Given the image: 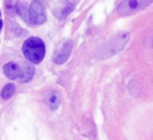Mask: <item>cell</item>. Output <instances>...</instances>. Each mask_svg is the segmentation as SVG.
<instances>
[{"instance_id":"6da1fadb","label":"cell","mask_w":153,"mask_h":140,"mask_svg":"<svg viewBox=\"0 0 153 140\" xmlns=\"http://www.w3.org/2000/svg\"><path fill=\"white\" fill-rule=\"evenodd\" d=\"M22 52L26 60L33 64H39L45 57V44L38 37H30L24 41L22 45Z\"/></svg>"},{"instance_id":"7a4b0ae2","label":"cell","mask_w":153,"mask_h":140,"mask_svg":"<svg viewBox=\"0 0 153 140\" xmlns=\"http://www.w3.org/2000/svg\"><path fill=\"white\" fill-rule=\"evenodd\" d=\"M18 13L32 25H41L46 21V15L43 4L40 1H33L28 10L18 4Z\"/></svg>"},{"instance_id":"3957f363","label":"cell","mask_w":153,"mask_h":140,"mask_svg":"<svg viewBox=\"0 0 153 140\" xmlns=\"http://www.w3.org/2000/svg\"><path fill=\"white\" fill-rule=\"evenodd\" d=\"M129 38H130L129 32L117 34V36L111 38L108 42H106L103 45L102 48L99 51V57L105 60L107 57L117 55V52H120L126 46Z\"/></svg>"},{"instance_id":"277c9868","label":"cell","mask_w":153,"mask_h":140,"mask_svg":"<svg viewBox=\"0 0 153 140\" xmlns=\"http://www.w3.org/2000/svg\"><path fill=\"white\" fill-rule=\"evenodd\" d=\"M152 1H144V0H129V1H124L117 7V11L122 15H130L137 11L145 9L151 4Z\"/></svg>"},{"instance_id":"5b68a950","label":"cell","mask_w":153,"mask_h":140,"mask_svg":"<svg viewBox=\"0 0 153 140\" xmlns=\"http://www.w3.org/2000/svg\"><path fill=\"white\" fill-rule=\"evenodd\" d=\"M72 47H74V43L72 41H68V42L64 43V45L57 51V52L53 55V63L58 64V65H61L64 64L69 57L70 53L72 51Z\"/></svg>"},{"instance_id":"8992f818","label":"cell","mask_w":153,"mask_h":140,"mask_svg":"<svg viewBox=\"0 0 153 140\" xmlns=\"http://www.w3.org/2000/svg\"><path fill=\"white\" fill-rule=\"evenodd\" d=\"M3 71H4V74L10 80L21 79L22 74H23V70L15 62H9L7 64H5L3 66Z\"/></svg>"},{"instance_id":"52a82bcc","label":"cell","mask_w":153,"mask_h":140,"mask_svg":"<svg viewBox=\"0 0 153 140\" xmlns=\"http://www.w3.org/2000/svg\"><path fill=\"white\" fill-rule=\"evenodd\" d=\"M45 102L53 111L57 110L61 105V96L58 91L51 90L45 96Z\"/></svg>"},{"instance_id":"ba28073f","label":"cell","mask_w":153,"mask_h":140,"mask_svg":"<svg viewBox=\"0 0 153 140\" xmlns=\"http://www.w3.org/2000/svg\"><path fill=\"white\" fill-rule=\"evenodd\" d=\"M15 91H16L15 85H14V84H7V85L1 90L0 95H1V97H2L3 99H9V98H11L12 96L14 95Z\"/></svg>"},{"instance_id":"9c48e42d","label":"cell","mask_w":153,"mask_h":140,"mask_svg":"<svg viewBox=\"0 0 153 140\" xmlns=\"http://www.w3.org/2000/svg\"><path fill=\"white\" fill-rule=\"evenodd\" d=\"M34 73H35L34 68L30 65H26L25 69L23 70V74H22V77L20 79V81H21L22 83H26V82L30 81L32 77H34Z\"/></svg>"},{"instance_id":"30bf717a","label":"cell","mask_w":153,"mask_h":140,"mask_svg":"<svg viewBox=\"0 0 153 140\" xmlns=\"http://www.w3.org/2000/svg\"><path fill=\"white\" fill-rule=\"evenodd\" d=\"M72 9H74V3H68V4L66 5V7H64L63 11H62L61 19H64V18H65L66 16H67L68 14H69L70 12L72 11Z\"/></svg>"},{"instance_id":"8fae6325","label":"cell","mask_w":153,"mask_h":140,"mask_svg":"<svg viewBox=\"0 0 153 140\" xmlns=\"http://www.w3.org/2000/svg\"><path fill=\"white\" fill-rule=\"evenodd\" d=\"M1 27H2V20H0V30H1Z\"/></svg>"}]
</instances>
